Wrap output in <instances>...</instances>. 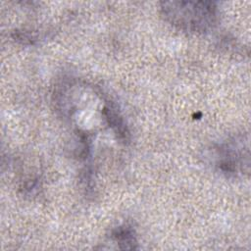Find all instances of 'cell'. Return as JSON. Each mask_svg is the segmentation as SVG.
I'll return each mask as SVG.
<instances>
[{
  "label": "cell",
  "mask_w": 251,
  "mask_h": 251,
  "mask_svg": "<svg viewBox=\"0 0 251 251\" xmlns=\"http://www.w3.org/2000/svg\"><path fill=\"white\" fill-rule=\"evenodd\" d=\"M162 14L167 21L189 32H203L217 21V7L212 2H163Z\"/></svg>",
  "instance_id": "6da1fadb"
},
{
  "label": "cell",
  "mask_w": 251,
  "mask_h": 251,
  "mask_svg": "<svg viewBox=\"0 0 251 251\" xmlns=\"http://www.w3.org/2000/svg\"><path fill=\"white\" fill-rule=\"evenodd\" d=\"M244 145L239 141H229L217 148V166L226 174L243 171L244 158L249 159L248 153L243 152ZM249 165V164H245Z\"/></svg>",
  "instance_id": "7a4b0ae2"
}]
</instances>
